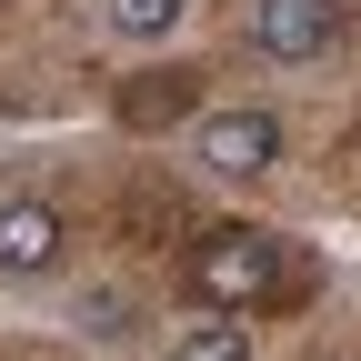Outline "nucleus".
<instances>
[{"mask_svg":"<svg viewBox=\"0 0 361 361\" xmlns=\"http://www.w3.org/2000/svg\"><path fill=\"white\" fill-rule=\"evenodd\" d=\"M191 291L221 322H251V311L281 291V231H261V221H211L191 241Z\"/></svg>","mask_w":361,"mask_h":361,"instance_id":"f257e3e1","label":"nucleus"},{"mask_svg":"<svg viewBox=\"0 0 361 361\" xmlns=\"http://www.w3.org/2000/svg\"><path fill=\"white\" fill-rule=\"evenodd\" d=\"M191 161H201L211 180H261L271 161H281V121H271L261 101L201 111V121H191Z\"/></svg>","mask_w":361,"mask_h":361,"instance_id":"f03ea898","label":"nucleus"},{"mask_svg":"<svg viewBox=\"0 0 361 361\" xmlns=\"http://www.w3.org/2000/svg\"><path fill=\"white\" fill-rule=\"evenodd\" d=\"M61 261H71V221L51 201L11 191V201H0V281H51Z\"/></svg>","mask_w":361,"mask_h":361,"instance_id":"7ed1b4c3","label":"nucleus"},{"mask_svg":"<svg viewBox=\"0 0 361 361\" xmlns=\"http://www.w3.org/2000/svg\"><path fill=\"white\" fill-rule=\"evenodd\" d=\"M351 20V0H261L251 11V51L261 61H322Z\"/></svg>","mask_w":361,"mask_h":361,"instance_id":"20e7f679","label":"nucleus"},{"mask_svg":"<svg viewBox=\"0 0 361 361\" xmlns=\"http://www.w3.org/2000/svg\"><path fill=\"white\" fill-rule=\"evenodd\" d=\"M180 20H191V0H101V30L121 51H161Z\"/></svg>","mask_w":361,"mask_h":361,"instance_id":"39448f33","label":"nucleus"},{"mask_svg":"<svg viewBox=\"0 0 361 361\" xmlns=\"http://www.w3.org/2000/svg\"><path fill=\"white\" fill-rule=\"evenodd\" d=\"M171 361H251V331L241 322H201V331H180Z\"/></svg>","mask_w":361,"mask_h":361,"instance_id":"423d86ee","label":"nucleus"}]
</instances>
